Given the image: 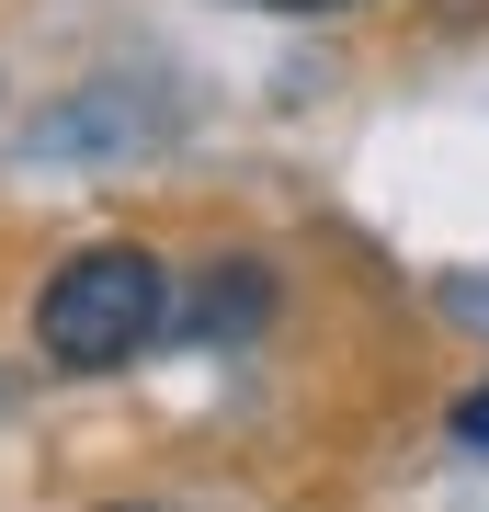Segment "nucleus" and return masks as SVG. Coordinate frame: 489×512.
<instances>
[{"mask_svg":"<svg viewBox=\"0 0 489 512\" xmlns=\"http://www.w3.org/2000/svg\"><path fill=\"white\" fill-rule=\"evenodd\" d=\"M171 319H182V285L160 274V251H137V239H91V251H69L35 285V353H46L57 376L137 365Z\"/></svg>","mask_w":489,"mask_h":512,"instance_id":"1","label":"nucleus"},{"mask_svg":"<svg viewBox=\"0 0 489 512\" xmlns=\"http://www.w3.org/2000/svg\"><path fill=\"white\" fill-rule=\"evenodd\" d=\"M455 444H467V456H489V387H467V399H455Z\"/></svg>","mask_w":489,"mask_h":512,"instance_id":"3","label":"nucleus"},{"mask_svg":"<svg viewBox=\"0 0 489 512\" xmlns=\"http://www.w3.org/2000/svg\"><path fill=\"white\" fill-rule=\"evenodd\" d=\"M262 319H273V274H251V262H217V274L194 285V308H182L194 342H251Z\"/></svg>","mask_w":489,"mask_h":512,"instance_id":"2","label":"nucleus"},{"mask_svg":"<svg viewBox=\"0 0 489 512\" xmlns=\"http://www.w3.org/2000/svg\"><path fill=\"white\" fill-rule=\"evenodd\" d=\"M262 12H353V0H262Z\"/></svg>","mask_w":489,"mask_h":512,"instance_id":"4","label":"nucleus"}]
</instances>
